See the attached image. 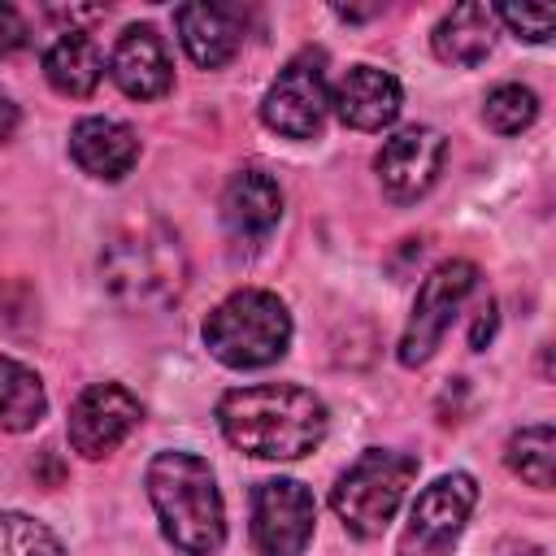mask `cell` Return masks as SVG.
Returning <instances> with one entry per match:
<instances>
[{
  "instance_id": "cell-1",
  "label": "cell",
  "mask_w": 556,
  "mask_h": 556,
  "mask_svg": "<svg viewBox=\"0 0 556 556\" xmlns=\"http://www.w3.org/2000/svg\"><path fill=\"white\" fill-rule=\"evenodd\" d=\"M217 426L230 447L261 460H295L326 439V404L295 382H261L226 391L217 404Z\"/></svg>"
},
{
  "instance_id": "cell-2",
  "label": "cell",
  "mask_w": 556,
  "mask_h": 556,
  "mask_svg": "<svg viewBox=\"0 0 556 556\" xmlns=\"http://www.w3.org/2000/svg\"><path fill=\"white\" fill-rule=\"evenodd\" d=\"M100 287L130 313H161L187 287V252L165 222H130L100 252Z\"/></svg>"
},
{
  "instance_id": "cell-3",
  "label": "cell",
  "mask_w": 556,
  "mask_h": 556,
  "mask_svg": "<svg viewBox=\"0 0 556 556\" xmlns=\"http://www.w3.org/2000/svg\"><path fill=\"white\" fill-rule=\"evenodd\" d=\"M143 482L161 534L182 556H213L226 543V504L208 460L191 452H156Z\"/></svg>"
},
{
  "instance_id": "cell-4",
  "label": "cell",
  "mask_w": 556,
  "mask_h": 556,
  "mask_svg": "<svg viewBox=\"0 0 556 556\" xmlns=\"http://www.w3.org/2000/svg\"><path fill=\"white\" fill-rule=\"evenodd\" d=\"M291 313L274 291L243 287L226 295L204 321V348L226 369H265L287 356Z\"/></svg>"
},
{
  "instance_id": "cell-5",
  "label": "cell",
  "mask_w": 556,
  "mask_h": 556,
  "mask_svg": "<svg viewBox=\"0 0 556 556\" xmlns=\"http://www.w3.org/2000/svg\"><path fill=\"white\" fill-rule=\"evenodd\" d=\"M413 478H417V456L391 452V447H369L334 482L330 508L339 513L348 534L378 539L387 530V521L395 517V508H400V500H404Z\"/></svg>"
},
{
  "instance_id": "cell-6",
  "label": "cell",
  "mask_w": 556,
  "mask_h": 556,
  "mask_svg": "<svg viewBox=\"0 0 556 556\" xmlns=\"http://www.w3.org/2000/svg\"><path fill=\"white\" fill-rule=\"evenodd\" d=\"M330 109V83H326V56L321 52H300L291 56L278 78L269 83L265 100H261V117L269 130L287 135V139H313L326 122Z\"/></svg>"
},
{
  "instance_id": "cell-7",
  "label": "cell",
  "mask_w": 556,
  "mask_h": 556,
  "mask_svg": "<svg viewBox=\"0 0 556 556\" xmlns=\"http://www.w3.org/2000/svg\"><path fill=\"white\" fill-rule=\"evenodd\" d=\"M478 287V265L473 261H443L439 269H430V278L421 282L408 326L400 334V361L404 365H426L439 348V339L447 334L452 317L460 313V304L473 295Z\"/></svg>"
},
{
  "instance_id": "cell-8",
  "label": "cell",
  "mask_w": 556,
  "mask_h": 556,
  "mask_svg": "<svg viewBox=\"0 0 556 556\" xmlns=\"http://www.w3.org/2000/svg\"><path fill=\"white\" fill-rule=\"evenodd\" d=\"M473 504H478V482L469 473H443V478H434L417 495V504L408 513V526L400 534L395 556H452V547H456V539H460Z\"/></svg>"
},
{
  "instance_id": "cell-9",
  "label": "cell",
  "mask_w": 556,
  "mask_h": 556,
  "mask_svg": "<svg viewBox=\"0 0 556 556\" xmlns=\"http://www.w3.org/2000/svg\"><path fill=\"white\" fill-rule=\"evenodd\" d=\"M317 504L295 478H269L252 495V543L261 556H300L313 539Z\"/></svg>"
},
{
  "instance_id": "cell-10",
  "label": "cell",
  "mask_w": 556,
  "mask_h": 556,
  "mask_svg": "<svg viewBox=\"0 0 556 556\" xmlns=\"http://www.w3.org/2000/svg\"><path fill=\"white\" fill-rule=\"evenodd\" d=\"M139 421H143V404L122 382H91L70 408V447L87 460H100Z\"/></svg>"
},
{
  "instance_id": "cell-11",
  "label": "cell",
  "mask_w": 556,
  "mask_h": 556,
  "mask_svg": "<svg viewBox=\"0 0 556 556\" xmlns=\"http://www.w3.org/2000/svg\"><path fill=\"white\" fill-rule=\"evenodd\" d=\"M443 156H447V139L430 126H404L395 130L378 156H374V169H378V182L382 191L395 200V204H413L417 195H426L443 169Z\"/></svg>"
},
{
  "instance_id": "cell-12",
  "label": "cell",
  "mask_w": 556,
  "mask_h": 556,
  "mask_svg": "<svg viewBox=\"0 0 556 556\" xmlns=\"http://www.w3.org/2000/svg\"><path fill=\"white\" fill-rule=\"evenodd\" d=\"M109 74H113V83L130 100H156V96H165L169 83H174V65H169L165 39L148 22L126 26L122 39H117V48H113Z\"/></svg>"
},
{
  "instance_id": "cell-13",
  "label": "cell",
  "mask_w": 556,
  "mask_h": 556,
  "mask_svg": "<svg viewBox=\"0 0 556 556\" xmlns=\"http://www.w3.org/2000/svg\"><path fill=\"white\" fill-rule=\"evenodd\" d=\"M330 104H334V113H339L343 126H352V130H382V126H391L400 117L404 91H400V83H395L391 70L352 65L339 78Z\"/></svg>"
},
{
  "instance_id": "cell-14",
  "label": "cell",
  "mask_w": 556,
  "mask_h": 556,
  "mask_svg": "<svg viewBox=\"0 0 556 556\" xmlns=\"http://www.w3.org/2000/svg\"><path fill=\"white\" fill-rule=\"evenodd\" d=\"M174 26L200 70H222L243 43V9L230 4H182L174 13Z\"/></svg>"
},
{
  "instance_id": "cell-15",
  "label": "cell",
  "mask_w": 556,
  "mask_h": 556,
  "mask_svg": "<svg viewBox=\"0 0 556 556\" xmlns=\"http://www.w3.org/2000/svg\"><path fill=\"white\" fill-rule=\"evenodd\" d=\"M70 156L83 174L117 182L139 161V135L117 117H83L70 130Z\"/></svg>"
},
{
  "instance_id": "cell-16",
  "label": "cell",
  "mask_w": 556,
  "mask_h": 556,
  "mask_svg": "<svg viewBox=\"0 0 556 556\" xmlns=\"http://www.w3.org/2000/svg\"><path fill=\"white\" fill-rule=\"evenodd\" d=\"M282 217V191L265 169H239L222 191V222L235 239H265Z\"/></svg>"
},
{
  "instance_id": "cell-17",
  "label": "cell",
  "mask_w": 556,
  "mask_h": 556,
  "mask_svg": "<svg viewBox=\"0 0 556 556\" xmlns=\"http://www.w3.org/2000/svg\"><path fill=\"white\" fill-rule=\"evenodd\" d=\"M430 43H434V56L443 61V65H478V61H486L491 56V43H495V13L486 9V4H478V0H465V4H456L439 26H434V35H430Z\"/></svg>"
},
{
  "instance_id": "cell-18",
  "label": "cell",
  "mask_w": 556,
  "mask_h": 556,
  "mask_svg": "<svg viewBox=\"0 0 556 556\" xmlns=\"http://www.w3.org/2000/svg\"><path fill=\"white\" fill-rule=\"evenodd\" d=\"M43 74L61 96H91L104 78V56L87 30H61L43 52Z\"/></svg>"
},
{
  "instance_id": "cell-19",
  "label": "cell",
  "mask_w": 556,
  "mask_h": 556,
  "mask_svg": "<svg viewBox=\"0 0 556 556\" xmlns=\"http://www.w3.org/2000/svg\"><path fill=\"white\" fill-rule=\"evenodd\" d=\"M43 413H48V395H43L39 374L13 356H0V430L22 434L39 426Z\"/></svg>"
},
{
  "instance_id": "cell-20",
  "label": "cell",
  "mask_w": 556,
  "mask_h": 556,
  "mask_svg": "<svg viewBox=\"0 0 556 556\" xmlns=\"http://www.w3.org/2000/svg\"><path fill=\"white\" fill-rule=\"evenodd\" d=\"M508 469L539 486V491H552V469H556V430L547 421L539 426H521L513 439H508V452H504Z\"/></svg>"
},
{
  "instance_id": "cell-21",
  "label": "cell",
  "mask_w": 556,
  "mask_h": 556,
  "mask_svg": "<svg viewBox=\"0 0 556 556\" xmlns=\"http://www.w3.org/2000/svg\"><path fill=\"white\" fill-rule=\"evenodd\" d=\"M534 117H539V96L530 87H521V83H500L482 100V122L495 135H521Z\"/></svg>"
},
{
  "instance_id": "cell-22",
  "label": "cell",
  "mask_w": 556,
  "mask_h": 556,
  "mask_svg": "<svg viewBox=\"0 0 556 556\" xmlns=\"http://www.w3.org/2000/svg\"><path fill=\"white\" fill-rule=\"evenodd\" d=\"M0 556H65V547L43 521L0 513Z\"/></svg>"
},
{
  "instance_id": "cell-23",
  "label": "cell",
  "mask_w": 556,
  "mask_h": 556,
  "mask_svg": "<svg viewBox=\"0 0 556 556\" xmlns=\"http://www.w3.org/2000/svg\"><path fill=\"white\" fill-rule=\"evenodd\" d=\"M495 22H504L517 39H530V43H547L552 30H556V9L552 4H500L491 9Z\"/></svg>"
},
{
  "instance_id": "cell-24",
  "label": "cell",
  "mask_w": 556,
  "mask_h": 556,
  "mask_svg": "<svg viewBox=\"0 0 556 556\" xmlns=\"http://www.w3.org/2000/svg\"><path fill=\"white\" fill-rule=\"evenodd\" d=\"M22 43H26V22L17 17L13 4H0V56L13 52V48H22Z\"/></svg>"
},
{
  "instance_id": "cell-25",
  "label": "cell",
  "mask_w": 556,
  "mask_h": 556,
  "mask_svg": "<svg viewBox=\"0 0 556 556\" xmlns=\"http://www.w3.org/2000/svg\"><path fill=\"white\" fill-rule=\"evenodd\" d=\"M491 334H495V304L486 300V304L478 308V321H473V330H469V348H478V352H482Z\"/></svg>"
},
{
  "instance_id": "cell-26",
  "label": "cell",
  "mask_w": 556,
  "mask_h": 556,
  "mask_svg": "<svg viewBox=\"0 0 556 556\" xmlns=\"http://www.w3.org/2000/svg\"><path fill=\"white\" fill-rule=\"evenodd\" d=\"M17 122H22V117H17V104H13V100L0 91V143H4V139H13Z\"/></svg>"
}]
</instances>
